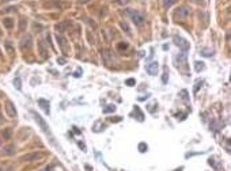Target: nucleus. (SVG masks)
<instances>
[{
  "label": "nucleus",
  "instance_id": "1",
  "mask_svg": "<svg viewBox=\"0 0 231 171\" xmlns=\"http://www.w3.org/2000/svg\"><path fill=\"white\" fill-rule=\"evenodd\" d=\"M31 114H33V117H34L35 122H37V124L40 125V128L42 129V132L45 133V135H46V137H48V139H49V141H50L52 144H53V146H56V147H57V143H56V139H54L53 133H52L50 128H49V126H48V124L45 122V120H44V118L41 117V116H38V114H37L35 111H31Z\"/></svg>",
  "mask_w": 231,
  "mask_h": 171
},
{
  "label": "nucleus",
  "instance_id": "2",
  "mask_svg": "<svg viewBox=\"0 0 231 171\" xmlns=\"http://www.w3.org/2000/svg\"><path fill=\"white\" fill-rule=\"evenodd\" d=\"M128 14H129V16H131L132 22L136 26H141L144 23V21H146V16H144L143 14H141L140 11H137V10H129Z\"/></svg>",
  "mask_w": 231,
  "mask_h": 171
},
{
  "label": "nucleus",
  "instance_id": "3",
  "mask_svg": "<svg viewBox=\"0 0 231 171\" xmlns=\"http://www.w3.org/2000/svg\"><path fill=\"white\" fill-rule=\"evenodd\" d=\"M173 41H174V44L180 48V49L182 50V52H188L189 50V48H191V44L188 42L185 38H182V37H180V35H174V38H173Z\"/></svg>",
  "mask_w": 231,
  "mask_h": 171
},
{
  "label": "nucleus",
  "instance_id": "4",
  "mask_svg": "<svg viewBox=\"0 0 231 171\" xmlns=\"http://www.w3.org/2000/svg\"><path fill=\"white\" fill-rule=\"evenodd\" d=\"M189 15H191V8H189L188 6H182V7H180V8L176 11V14H174V16H176L177 19L180 18L181 21H185Z\"/></svg>",
  "mask_w": 231,
  "mask_h": 171
},
{
  "label": "nucleus",
  "instance_id": "5",
  "mask_svg": "<svg viewBox=\"0 0 231 171\" xmlns=\"http://www.w3.org/2000/svg\"><path fill=\"white\" fill-rule=\"evenodd\" d=\"M4 109H6V113L7 116L10 118H15L16 117V107L14 106V103L11 101H6L4 103Z\"/></svg>",
  "mask_w": 231,
  "mask_h": 171
},
{
  "label": "nucleus",
  "instance_id": "6",
  "mask_svg": "<svg viewBox=\"0 0 231 171\" xmlns=\"http://www.w3.org/2000/svg\"><path fill=\"white\" fill-rule=\"evenodd\" d=\"M176 65L178 69H180L181 67H184L185 69L188 68V65H186V52H182V53H180L176 57Z\"/></svg>",
  "mask_w": 231,
  "mask_h": 171
},
{
  "label": "nucleus",
  "instance_id": "7",
  "mask_svg": "<svg viewBox=\"0 0 231 171\" xmlns=\"http://www.w3.org/2000/svg\"><path fill=\"white\" fill-rule=\"evenodd\" d=\"M158 69H159V64L156 61L150 62V64L147 65V72L150 73V75H152V76L158 75Z\"/></svg>",
  "mask_w": 231,
  "mask_h": 171
},
{
  "label": "nucleus",
  "instance_id": "8",
  "mask_svg": "<svg viewBox=\"0 0 231 171\" xmlns=\"http://www.w3.org/2000/svg\"><path fill=\"white\" fill-rule=\"evenodd\" d=\"M42 154H40V152H33V154H29L22 158V160H27V162H34V160H38L40 158H42Z\"/></svg>",
  "mask_w": 231,
  "mask_h": 171
},
{
  "label": "nucleus",
  "instance_id": "9",
  "mask_svg": "<svg viewBox=\"0 0 231 171\" xmlns=\"http://www.w3.org/2000/svg\"><path fill=\"white\" fill-rule=\"evenodd\" d=\"M21 48H22V50H26V48H27V49H30V48H31V37L30 35L25 37V38L22 39Z\"/></svg>",
  "mask_w": 231,
  "mask_h": 171
},
{
  "label": "nucleus",
  "instance_id": "10",
  "mask_svg": "<svg viewBox=\"0 0 231 171\" xmlns=\"http://www.w3.org/2000/svg\"><path fill=\"white\" fill-rule=\"evenodd\" d=\"M38 52H40L41 58H48V50L45 45L42 44V41H38Z\"/></svg>",
  "mask_w": 231,
  "mask_h": 171
},
{
  "label": "nucleus",
  "instance_id": "11",
  "mask_svg": "<svg viewBox=\"0 0 231 171\" xmlns=\"http://www.w3.org/2000/svg\"><path fill=\"white\" fill-rule=\"evenodd\" d=\"M38 105L41 106V109H42L44 111H45L46 114H49L50 113V109H49V102L46 101V99H38Z\"/></svg>",
  "mask_w": 231,
  "mask_h": 171
},
{
  "label": "nucleus",
  "instance_id": "12",
  "mask_svg": "<svg viewBox=\"0 0 231 171\" xmlns=\"http://www.w3.org/2000/svg\"><path fill=\"white\" fill-rule=\"evenodd\" d=\"M57 41H59V45L61 46V49H63V52H67V49H68V46H67V41L63 38V37H60V35H57Z\"/></svg>",
  "mask_w": 231,
  "mask_h": 171
},
{
  "label": "nucleus",
  "instance_id": "13",
  "mask_svg": "<svg viewBox=\"0 0 231 171\" xmlns=\"http://www.w3.org/2000/svg\"><path fill=\"white\" fill-rule=\"evenodd\" d=\"M3 25H4L6 29H12L14 27V21L11 19V18H6V19L3 21Z\"/></svg>",
  "mask_w": 231,
  "mask_h": 171
},
{
  "label": "nucleus",
  "instance_id": "14",
  "mask_svg": "<svg viewBox=\"0 0 231 171\" xmlns=\"http://www.w3.org/2000/svg\"><path fill=\"white\" fill-rule=\"evenodd\" d=\"M195 69H196V72H201V71L205 69V65H204L203 61H196L195 62Z\"/></svg>",
  "mask_w": 231,
  "mask_h": 171
},
{
  "label": "nucleus",
  "instance_id": "15",
  "mask_svg": "<svg viewBox=\"0 0 231 171\" xmlns=\"http://www.w3.org/2000/svg\"><path fill=\"white\" fill-rule=\"evenodd\" d=\"M162 81H163V84H166L167 81H169V68H167V67H165V68H163V77H162Z\"/></svg>",
  "mask_w": 231,
  "mask_h": 171
},
{
  "label": "nucleus",
  "instance_id": "16",
  "mask_svg": "<svg viewBox=\"0 0 231 171\" xmlns=\"http://www.w3.org/2000/svg\"><path fill=\"white\" fill-rule=\"evenodd\" d=\"M178 0H163V7L165 8H170L171 6H174Z\"/></svg>",
  "mask_w": 231,
  "mask_h": 171
},
{
  "label": "nucleus",
  "instance_id": "17",
  "mask_svg": "<svg viewBox=\"0 0 231 171\" xmlns=\"http://www.w3.org/2000/svg\"><path fill=\"white\" fill-rule=\"evenodd\" d=\"M180 96H181V99H182V101H184L185 103L189 102V95H188V91H186V90H182V91L180 92Z\"/></svg>",
  "mask_w": 231,
  "mask_h": 171
},
{
  "label": "nucleus",
  "instance_id": "18",
  "mask_svg": "<svg viewBox=\"0 0 231 171\" xmlns=\"http://www.w3.org/2000/svg\"><path fill=\"white\" fill-rule=\"evenodd\" d=\"M14 86H15V88L16 90H22V80H21V77H15L14 79Z\"/></svg>",
  "mask_w": 231,
  "mask_h": 171
},
{
  "label": "nucleus",
  "instance_id": "19",
  "mask_svg": "<svg viewBox=\"0 0 231 171\" xmlns=\"http://www.w3.org/2000/svg\"><path fill=\"white\" fill-rule=\"evenodd\" d=\"M113 111H116V106L114 105H107L105 109H103V113L107 114V113H113Z\"/></svg>",
  "mask_w": 231,
  "mask_h": 171
},
{
  "label": "nucleus",
  "instance_id": "20",
  "mask_svg": "<svg viewBox=\"0 0 231 171\" xmlns=\"http://www.w3.org/2000/svg\"><path fill=\"white\" fill-rule=\"evenodd\" d=\"M214 54V50L212 49H203L201 50V56H205V57H211Z\"/></svg>",
  "mask_w": 231,
  "mask_h": 171
},
{
  "label": "nucleus",
  "instance_id": "21",
  "mask_svg": "<svg viewBox=\"0 0 231 171\" xmlns=\"http://www.w3.org/2000/svg\"><path fill=\"white\" fill-rule=\"evenodd\" d=\"M135 114H137V117H139V118H137V120H139V121H143L144 120V116H143V113H141V111H140V107H135Z\"/></svg>",
  "mask_w": 231,
  "mask_h": 171
},
{
  "label": "nucleus",
  "instance_id": "22",
  "mask_svg": "<svg viewBox=\"0 0 231 171\" xmlns=\"http://www.w3.org/2000/svg\"><path fill=\"white\" fill-rule=\"evenodd\" d=\"M147 150H148V147H147L146 143H140V144H139V151H140V152H146Z\"/></svg>",
  "mask_w": 231,
  "mask_h": 171
},
{
  "label": "nucleus",
  "instance_id": "23",
  "mask_svg": "<svg viewBox=\"0 0 231 171\" xmlns=\"http://www.w3.org/2000/svg\"><path fill=\"white\" fill-rule=\"evenodd\" d=\"M46 171H63L61 167H59V166H50V167H48Z\"/></svg>",
  "mask_w": 231,
  "mask_h": 171
},
{
  "label": "nucleus",
  "instance_id": "24",
  "mask_svg": "<svg viewBox=\"0 0 231 171\" xmlns=\"http://www.w3.org/2000/svg\"><path fill=\"white\" fill-rule=\"evenodd\" d=\"M56 29L59 30V33H64V29H65V23H61V25H56Z\"/></svg>",
  "mask_w": 231,
  "mask_h": 171
},
{
  "label": "nucleus",
  "instance_id": "25",
  "mask_svg": "<svg viewBox=\"0 0 231 171\" xmlns=\"http://www.w3.org/2000/svg\"><path fill=\"white\" fill-rule=\"evenodd\" d=\"M125 84L126 86H135L136 84V80L135 79H128V80L125 81Z\"/></svg>",
  "mask_w": 231,
  "mask_h": 171
},
{
  "label": "nucleus",
  "instance_id": "26",
  "mask_svg": "<svg viewBox=\"0 0 231 171\" xmlns=\"http://www.w3.org/2000/svg\"><path fill=\"white\" fill-rule=\"evenodd\" d=\"M200 84H203V81H201V80H197V81H196V87H195V94H196L197 91H199V87H200Z\"/></svg>",
  "mask_w": 231,
  "mask_h": 171
},
{
  "label": "nucleus",
  "instance_id": "27",
  "mask_svg": "<svg viewBox=\"0 0 231 171\" xmlns=\"http://www.w3.org/2000/svg\"><path fill=\"white\" fill-rule=\"evenodd\" d=\"M3 136H4V137H7V139H8V137L11 136V131H10V129H8V131H4V132H3Z\"/></svg>",
  "mask_w": 231,
  "mask_h": 171
},
{
  "label": "nucleus",
  "instance_id": "28",
  "mask_svg": "<svg viewBox=\"0 0 231 171\" xmlns=\"http://www.w3.org/2000/svg\"><path fill=\"white\" fill-rule=\"evenodd\" d=\"M23 29H25V19H21V27H19V30L23 31Z\"/></svg>",
  "mask_w": 231,
  "mask_h": 171
},
{
  "label": "nucleus",
  "instance_id": "29",
  "mask_svg": "<svg viewBox=\"0 0 231 171\" xmlns=\"http://www.w3.org/2000/svg\"><path fill=\"white\" fill-rule=\"evenodd\" d=\"M121 26H122V29H124V30H126V31H128V33H129V34H131V31H129V27H128V25H125V23H122Z\"/></svg>",
  "mask_w": 231,
  "mask_h": 171
},
{
  "label": "nucleus",
  "instance_id": "30",
  "mask_svg": "<svg viewBox=\"0 0 231 171\" xmlns=\"http://www.w3.org/2000/svg\"><path fill=\"white\" fill-rule=\"evenodd\" d=\"M57 62H59V64H64V62H65V58H59Z\"/></svg>",
  "mask_w": 231,
  "mask_h": 171
},
{
  "label": "nucleus",
  "instance_id": "31",
  "mask_svg": "<svg viewBox=\"0 0 231 171\" xmlns=\"http://www.w3.org/2000/svg\"><path fill=\"white\" fill-rule=\"evenodd\" d=\"M80 72H82V71H80V69H78L76 72H75V77H79V76H80Z\"/></svg>",
  "mask_w": 231,
  "mask_h": 171
},
{
  "label": "nucleus",
  "instance_id": "32",
  "mask_svg": "<svg viewBox=\"0 0 231 171\" xmlns=\"http://www.w3.org/2000/svg\"><path fill=\"white\" fill-rule=\"evenodd\" d=\"M126 46H128L126 44H125V45H124V44H120V45H118V48H120V49H122V48H126Z\"/></svg>",
  "mask_w": 231,
  "mask_h": 171
},
{
  "label": "nucleus",
  "instance_id": "33",
  "mask_svg": "<svg viewBox=\"0 0 231 171\" xmlns=\"http://www.w3.org/2000/svg\"><path fill=\"white\" fill-rule=\"evenodd\" d=\"M90 2V0H79V4H83V3H87Z\"/></svg>",
  "mask_w": 231,
  "mask_h": 171
},
{
  "label": "nucleus",
  "instance_id": "34",
  "mask_svg": "<svg viewBox=\"0 0 231 171\" xmlns=\"http://www.w3.org/2000/svg\"><path fill=\"white\" fill-rule=\"evenodd\" d=\"M3 122V118H2V114H0V124H2Z\"/></svg>",
  "mask_w": 231,
  "mask_h": 171
},
{
  "label": "nucleus",
  "instance_id": "35",
  "mask_svg": "<svg viewBox=\"0 0 231 171\" xmlns=\"http://www.w3.org/2000/svg\"><path fill=\"white\" fill-rule=\"evenodd\" d=\"M176 171H182V169H178V170H176Z\"/></svg>",
  "mask_w": 231,
  "mask_h": 171
},
{
  "label": "nucleus",
  "instance_id": "36",
  "mask_svg": "<svg viewBox=\"0 0 231 171\" xmlns=\"http://www.w3.org/2000/svg\"><path fill=\"white\" fill-rule=\"evenodd\" d=\"M4 2H8V0H4Z\"/></svg>",
  "mask_w": 231,
  "mask_h": 171
},
{
  "label": "nucleus",
  "instance_id": "37",
  "mask_svg": "<svg viewBox=\"0 0 231 171\" xmlns=\"http://www.w3.org/2000/svg\"><path fill=\"white\" fill-rule=\"evenodd\" d=\"M0 144H2V141H0Z\"/></svg>",
  "mask_w": 231,
  "mask_h": 171
}]
</instances>
